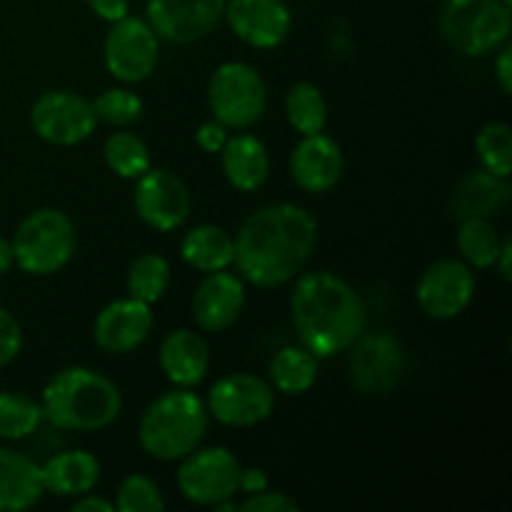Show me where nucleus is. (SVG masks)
Segmentation results:
<instances>
[{
	"label": "nucleus",
	"mask_w": 512,
	"mask_h": 512,
	"mask_svg": "<svg viewBox=\"0 0 512 512\" xmlns=\"http://www.w3.org/2000/svg\"><path fill=\"white\" fill-rule=\"evenodd\" d=\"M478 158L485 170L510 178L512 173V133L505 123H488L475 140Z\"/></svg>",
	"instance_id": "2f4dec72"
},
{
	"label": "nucleus",
	"mask_w": 512,
	"mask_h": 512,
	"mask_svg": "<svg viewBox=\"0 0 512 512\" xmlns=\"http://www.w3.org/2000/svg\"><path fill=\"white\" fill-rule=\"evenodd\" d=\"M158 53L160 38L150 28L148 20L125 15V18L115 20L113 28L105 35V68L123 83H140V80L150 78L158 65Z\"/></svg>",
	"instance_id": "9d476101"
},
{
	"label": "nucleus",
	"mask_w": 512,
	"mask_h": 512,
	"mask_svg": "<svg viewBox=\"0 0 512 512\" xmlns=\"http://www.w3.org/2000/svg\"><path fill=\"white\" fill-rule=\"evenodd\" d=\"M475 295V275L465 260L440 258L423 270L415 288L420 310L433 320H453L465 313Z\"/></svg>",
	"instance_id": "f8f14e48"
},
{
	"label": "nucleus",
	"mask_w": 512,
	"mask_h": 512,
	"mask_svg": "<svg viewBox=\"0 0 512 512\" xmlns=\"http://www.w3.org/2000/svg\"><path fill=\"white\" fill-rule=\"evenodd\" d=\"M350 353V380L363 395H385L400 383L405 370V355L398 338L390 333L360 335Z\"/></svg>",
	"instance_id": "ddd939ff"
},
{
	"label": "nucleus",
	"mask_w": 512,
	"mask_h": 512,
	"mask_svg": "<svg viewBox=\"0 0 512 512\" xmlns=\"http://www.w3.org/2000/svg\"><path fill=\"white\" fill-rule=\"evenodd\" d=\"M510 255H512V240L505 238L503 248H500V255H498V263H495L500 268L503 280H510Z\"/></svg>",
	"instance_id": "37998d69"
},
{
	"label": "nucleus",
	"mask_w": 512,
	"mask_h": 512,
	"mask_svg": "<svg viewBox=\"0 0 512 512\" xmlns=\"http://www.w3.org/2000/svg\"><path fill=\"white\" fill-rule=\"evenodd\" d=\"M170 285V265L163 255L143 253L133 260L128 270V293L130 298L143 300L153 305L165 295Z\"/></svg>",
	"instance_id": "c85d7f7f"
},
{
	"label": "nucleus",
	"mask_w": 512,
	"mask_h": 512,
	"mask_svg": "<svg viewBox=\"0 0 512 512\" xmlns=\"http://www.w3.org/2000/svg\"><path fill=\"white\" fill-rule=\"evenodd\" d=\"M208 405L190 388H175L153 400L138 425L145 453L163 463L183 460L203 443L208 433Z\"/></svg>",
	"instance_id": "20e7f679"
},
{
	"label": "nucleus",
	"mask_w": 512,
	"mask_h": 512,
	"mask_svg": "<svg viewBox=\"0 0 512 512\" xmlns=\"http://www.w3.org/2000/svg\"><path fill=\"white\" fill-rule=\"evenodd\" d=\"M103 158L108 168L120 178L135 180L150 168V150L135 133L120 130L105 140Z\"/></svg>",
	"instance_id": "c756f323"
},
{
	"label": "nucleus",
	"mask_w": 512,
	"mask_h": 512,
	"mask_svg": "<svg viewBox=\"0 0 512 512\" xmlns=\"http://www.w3.org/2000/svg\"><path fill=\"white\" fill-rule=\"evenodd\" d=\"M115 510L120 512H160L165 510V498L158 485L145 475H128L118 488Z\"/></svg>",
	"instance_id": "473e14b6"
},
{
	"label": "nucleus",
	"mask_w": 512,
	"mask_h": 512,
	"mask_svg": "<svg viewBox=\"0 0 512 512\" xmlns=\"http://www.w3.org/2000/svg\"><path fill=\"white\" fill-rule=\"evenodd\" d=\"M223 18L253 48H278L293 25V15L283 0H225Z\"/></svg>",
	"instance_id": "dca6fc26"
},
{
	"label": "nucleus",
	"mask_w": 512,
	"mask_h": 512,
	"mask_svg": "<svg viewBox=\"0 0 512 512\" xmlns=\"http://www.w3.org/2000/svg\"><path fill=\"white\" fill-rule=\"evenodd\" d=\"M225 0H150L148 25L168 43H195L220 25Z\"/></svg>",
	"instance_id": "2eb2a0df"
},
{
	"label": "nucleus",
	"mask_w": 512,
	"mask_h": 512,
	"mask_svg": "<svg viewBox=\"0 0 512 512\" xmlns=\"http://www.w3.org/2000/svg\"><path fill=\"white\" fill-rule=\"evenodd\" d=\"M15 258H13V243L10 240H5L3 235H0V275L8 273L10 268H13Z\"/></svg>",
	"instance_id": "79ce46f5"
},
{
	"label": "nucleus",
	"mask_w": 512,
	"mask_h": 512,
	"mask_svg": "<svg viewBox=\"0 0 512 512\" xmlns=\"http://www.w3.org/2000/svg\"><path fill=\"white\" fill-rule=\"evenodd\" d=\"M495 78H498V85L503 88V93H510L512 90V48L508 43L500 48L498 60H495Z\"/></svg>",
	"instance_id": "58836bf2"
},
{
	"label": "nucleus",
	"mask_w": 512,
	"mask_h": 512,
	"mask_svg": "<svg viewBox=\"0 0 512 512\" xmlns=\"http://www.w3.org/2000/svg\"><path fill=\"white\" fill-rule=\"evenodd\" d=\"M208 103L215 120L225 128H248L263 118L268 108V88L253 65L223 63L208 85Z\"/></svg>",
	"instance_id": "0eeeda50"
},
{
	"label": "nucleus",
	"mask_w": 512,
	"mask_h": 512,
	"mask_svg": "<svg viewBox=\"0 0 512 512\" xmlns=\"http://www.w3.org/2000/svg\"><path fill=\"white\" fill-rule=\"evenodd\" d=\"M95 118L110 125H130L143 115V100L125 88L105 90L93 103Z\"/></svg>",
	"instance_id": "72a5a7b5"
},
{
	"label": "nucleus",
	"mask_w": 512,
	"mask_h": 512,
	"mask_svg": "<svg viewBox=\"0 0 512 512\" xmlns=\"http://www.w3.org/2000/svg\"><path fill=\"white\" fill-rule=\"evenodd\" d=\"M160 368L178 388H193L208 375L210 350L198 333L188 328L173 330L160 343Z\"/></svg>",
	"instance_id": "aec40b11"
},
{
	"label": "nucleus",
	"mask_w": 512,
	"mask_h": 512,
	"mask_svg": "<svg viewBox=\"0 0 512 512\" xmlns=\"http://www.w3.org/2000/svg\"><path fill=\"white\" fill-rule=\"evenodd\" d=\"M13 258L23 273L53 275L68 265L75 253V225L63 210L40 208L15 230Z\"/></svg>",
	"instance_id": "423d86ee"
},
{
	"label": "nucleus",
	"mask_w": 512,
	"mask_h": 512,
	"mask_svg": "<svg viewBox=\"0 0 512 512\" xmlns=\"http://www.w3.org/2000/svg\"><path fill=\"white\" fill-rule=\"evenodd\" d=\"M512 15L503 0H445L440 33L445 43L468 58H483L510 38Z\"/></svg>",
	"instance_id": "39448f33"
},
{
	"label": "nucleus",
	"mask_w": 512,
	"mask_h": 512,
	"mask_svg": "<svg viewBox=\"0 0 512 512\" xmlns=\"http://www.w3.org/2000/svg\"><path fill=\"white\" fill-rule=\"evenodd\" d=\"M73 510L75 512H113L115 505L110 503V500H103L98 498V495H78V500L73 503Z\"/></svg>",
	"instance_id": "a19ab883"
},
{
	"label": "nucleus",
	"mask_w": 512,
	"mask_h": 512,
	"mask_svg": "<svg viewBox=\"0 0 512 512\" xmlns=\"http://www.w3.org/2000/svg\"><path fill=\"white\" fill-rule=\"evenodd\" d=\"M43 408L18 393H0V440H23L43 423Z\"/></svg>",
	"instance_id": "7c9ffc66"
},
{
	"label": "nucleus",
	"mask_w": 512,
	"mask_h": 512,
	"mask_svg": "<svg viewBox=\"0 0 512 512\" xmlns=\"http://www.w3.org/2000/svg\"><path fill=\"white\" fill-rule=\"evenodd\" d=\"M285 115L300 135L323 133L328 123V103L318 85L295 83L285 98Z\"/></svg>",
	"instance_id": "cd10ccee"
},
{
	"label": "nucleus",
	"mask_w": 512,
	"mask_h": 512,
	"mask_svg": "<svg viewBox=\"0 0 512 512\" xmlns=\"http://www.w3.org/2000/svg\"><path fill=\"white\" fill-rule=\"evenodd\" d=\"M223 173L233 188L253 193L268 180L270 158L255 135H235L223 145Z\"/></svg>",
	"instance_id": "b1692460"
},
{
	"label": "nucleus",
	"mask_w": 512,
	"mask_h": 512,
	"mask_svg": "<svg viewBox=\"0 0 512 512\" xmlns=\"http://www.w3.org/2000/svg\"><path fill=\"white\" fill-rule=\"evenodd\" d=\"M45 493L60 498H78L90 493L100 480V463L93 453L85 450H65L40 465Z\"/></svg>",
	"instance_id": "5701e85b"
},
{
	"label": "nucleus",
	"mask_w": 512,
	"mask_h": 512,
	"mask_svg": "<svg viewBox=\"0 0 512 512\" xmlns=\"http://www.w3.org/2000/svg\"><path fill=\"white\" fill-rule=\"evenodd\" d=\"M240 463L228 448H195L183 458L178 468V490L185 500L195 505L223 503L233 500L240 488Z\"/></svg>",
	"instance_id": "6e6552de"
},
{
	"label": "nucleus",
	"mask_w": 512,
	"mask_h": 512,
	"mask_svg": "<svg viewBox=\"0 0 512 512\" xmlns=\"http://www.w3.org/2000/svg\"><path fill=\"white\" fill-rule=\"evenodd\" d=\"M205 405L218 423L230 428H250L273 415L275 393L273 385L258 375L233 373L215 380Z\"/></svg>",
	"instance_id": "1a4fd4ad"
},
{
	"label": "nucleus",
	"mask_w": 512,
	"mask_h": 512,
	"mask_svg": "<svg viewBox=\"0 0 512 512\" xmlns=\"http://www.w3.org/2000/svg\"><path fill=\"white\" fill-rule=\"evenodd\" d=\"M40 465L18 450L0 448V512H23L43 498Z\"/></svg>",
	"instance_id": "4be33fe9"
},
{
	"label": "nucleus",
	"mask_w": 512,
	"mask_h": 512,
	"mask_svg": "<svg viewBox=\"0 0 512 512\" xmlns=\"http://www.w3.org/2000/svg\"><path fill=\"white\" fill-rule=\"evenodd\" d=\"M88 5L98 18L108 20V23L125 18L130 10V0H88Z\"/></svg>",
	"instance_id": "4c0bfd02"
},
{
	"label": "nucleus",
	"mask_w": 512,
	"mask_h": 512,
	"mask_svg": "<svg viewBox=\"0 0 512 512\" xmlns=\"http://www.w3.org/2000/svg\"><path fill=\"white\" fill-rule=\"evenodd\" d=\"M245 308V285L240 275L215 270L193 295V318L208 333L228 330Z\"/></svg>",
	"instance_id": "6ab92c4d"
},
{
	"label": "nucleus",
	"mask_w": 512,
	"mask_h": 512,
	"mask_svg": "<svg viewBox=\"0 0 512 512\" xmlns=\"http://www.w3.org/2000/svg\"><path fill=\"white\" fill-rule=\"evenodd\" d=\"M195 143H198L205 153H220L223 145L228 143V128H225L223 123H218V120H208V123L200 125L198 133H195Z\"/></svg>",
	"instance_id": "e433bc0d"
},
{
	"label": "nucleus",
	"mask_w": 512,
	"mask_h": 512,
	"mask_svg": "<svg viewBox=\"0 0 512 512\" xmlns=\"http://www.w3.org/2000/svg\"><path fill=\"white\" fill-rule=\"evenodd\" d=\"M345 158L340 145L323 133L303 135L290 155V175L305 193H328L343 175Z\"/></svg>",
	"instance_id": "a211bd4d"
},
{
	"label": "nucleus",
	"mask_w": 512,
	"mask_h": 512,
	"mask_svg": "<svg viewBox=\"0 0 512 512\" xmlns=\"http://www.w3.org/2000/svg\"><path fill=\"white\" fill-rule=\"evenodd\" d=\"M318 243V223L305 208L275 203L255 210L235 238L233 263L258 288H278L300 273Z\"/></svg>",
	"instance_id": "f257e3e1"
},
{
	"label": "nucleus",
	"mask_w": 512,
	"mask_h": 512,
	"mask_svg": "<svg viewBox=\"0 0 512 512\" xmlns=\"http://www.w3.org/2000/svg\"><path fill=\"white\" fill-rule=\"evenodd\" d=\"M133 205L145 225L170 233L178 230L190 215V193L178 175L160 168H148L135 178Z\"/></svg>",
	"instance_id": "4468645a"
},
{
	"label": "nucleus",
	"mask_w": 512,
	"mask_h": 512,
	"mask_svg": "<svg viewBox=\"0 0 512 512\" xmlns=\"http://www.w3.org/2000/svg\"><path fill=\"white\" fill-rule=\"evenodd\" d=\"M500 248L503 240L488 218H468L460 223L458 250L470 268H495Z\"/></svg>",
	"instance_id": "bb28decb"
},
{
	"label": "nucleus",
	"mask_w": 512,
	"mask_h": 512,
	"mask_svg": "<svg viewBox=\"0 0 512 512\" xmlns=\"http://www.w3.org/2000/svg\"><path fill=\"white\" fill-rule=\"evenodd\" d=\"M290 313L303 348L318 360L348 350L368 323L358 290L328 270H313L295 280Z\"/></svg>",
	"instance_id": "f03ea898"
},
{
	"label": "nucleus",
	"mask_w": 512,
	"mask_h": 512,
	"mask_svg": "<svg viewBox=\"0 0 512 512\" xmlns=\"http://www.w3.org/2000/svg\"><path fill=\"white\" fill-rule=\"evenodd\" d=\"M33 130L53 145H78L93 135L98 118L90 100L70 90H48L30 108Z\"/></svg>",
	"instance_id": "9b49d317"
},
{
	"label": "nucleus",
	"mask_w": 512,
	"mask_h": 512,
	"mask_svg": "<svg viewBox=\"0 0 512 512\" xmlns=\"http://www.w3.org/2000/svg\"><path fill=\"white\" fill-rule=\"evenodd\" d=\"M153 330V313L143 300H113L98 313L93 325V338L105 353L123 355L138 348Z\"/></svg>",
	"instance_id": "f3484780"
},
{
	"label": "nucleus",
	"mask_w": 512,
	"mask_h": 512,
	"mask_svg": "<svg viewBox=\"0 0 512 512\" xmlns=\"http://www.w3.org/2000/svg\"><path fill=\"white\" fill-rule=\"evenodd\" d=\"M273 388L285 395H300L318 380V358L308 348H283L270 360Z\"/></svg>",
	"instance_id": "a878e982"
},
{
	"label": "nucleus",
	"mask_w": 512,
	"mask_h": 512,
	"mask_svg": "<svg viewBox=\"0 0 512 512\" xmlns=\"http://www.w3.org/2000/svg\"><path fill=\"white\" fill-rule=\"evenodd\" d=\"M510 203L508 178L490 173V170H470L455 185L450 208L460 220L490 218Z\"/></svg>",
	"instance_id": "412c9836"
},
{
	"label": "nucleus",
	"mask_w": 512,
	"mask_h": 512,
	"mask_svg": "<svg viewBox=\"0 0 512 512\" xmlns=\"http://www.w3.org/2000/svg\"><path fill=\"white\" fill-rule=\"evenodd\" d=\"M40 408L55 428L95 433L115 423L123 398L105 375L90 368H65L45 385Z\"/></svg>",
	"instance_id": "7ed1b4c3"
},
{
	"label": "nucleus",
	"mask_w": 512,
	"mask_h": 512,
	"mask_svg": "<svg viewBox=\"0 0 512 512\" xmlns=\"http://www.w3.org/2000/svg\"><path fill=\"white\" fill-rule=\"evenodd\" d=\"M180 255L185 263L203 273L228 270L233 265L235 240L218 225H195L190 233H185Z\"/></svg>",
	"instance_id": "393cba45"
},
{
	"label": "nucleus",
	"mask_w": 512,
	"mask_h": 512,
	"mask_svg": "<svg viewBox=\"0 0 512 512\" xmlns=\"http://www.w3.org/2000/svg\"><path fill=\"white\" fill-rule=\"evenodd\" d=\"M20 345H23V333H20L18 320L8 310L0 308V368L15 360V355L20 353Z\"/></svg>",
	"instance_id": "c9c22d12"
},
{
	"label": "nucleus",
	"mask_w": 512,
	"mask_h": 512,
	"mask_svg": "<svg viewBox=\"0 0 512 512\" xmlns=\"http://www.w3.org/2000/svg\"><path fill=\"white\" fill-rule=\"evenodd\" d=\"M268 488V475H265V470L260 468H248V470H240V488L243 493L253 495V493H260V490Z\"/></svg>",
	"instance_id": "ea45409f"
},
{
	"label": "nucleus",
	"mask_w": 512,
	"mask_h": 512,
	"mask_svg": "<svg viewBox=\"0 0 512 512\" xmlns=\"http://www.w3.org/2000/svg\"><path fill=\"white\" fill-rule=\"evenodd\" d=\"M240 512H298L300 505L285 493H275V490H260V493L248 495L240 503Z\"/></svg>",
	"instance_id": "f704fd0d"
}]
</instances>
